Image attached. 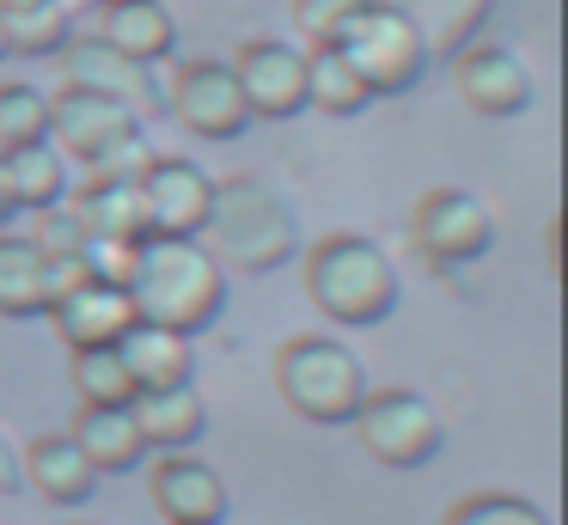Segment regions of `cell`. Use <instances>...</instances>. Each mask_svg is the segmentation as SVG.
I'll return each mask as SVG.
<instances>
[{"instance_id":"cell-1","label":"cell","mask_w":568,"mask_h":525,"mask_svg":"<svg viewBox=\"0 0 568 525\" xmlns=\"http://www.w3.org/2000/svg\"><path fill=\"white\" fill-rule=\"evenodd\" d=\"M129 305L141 324H165L178 336H202L226 305V269L202 239H141Z\"/></svg>"},{"instance_id":"cell-2","label":"cell","mask_w":568,"mask_h":525,"mask_svg":"<svg viewBox=\"0 0 568 525\" xmlns=\"http://www.w3.org/2000/svg\"><path fill=\"white\" fill-rule=\"evenodd\" d=\"M202 244H209V256L221 269L270 275V269L300 256V220L263 178H226V183H214V208H209V226H202Z\"/></svg>"},{"instance_id":"cell-3","label":"cell","mask_w":568,"mask_h":525,"mask_svg":"<svg viewBox=\"0 0 568 525\" xmlns=\"http://www.w3.org/2000/svg\"><path fill=\"white\" fill-rule=\"evenodd\" d=\"M300 281H306V300L318 305L331 324H348V330L385 324V317L397 312V293H404L392 256L373 239H361V232H331V239L306 244Z\"/></svg>"},{"instance_id":"cell-4","label":"cell","mask_w":568,"mask_h":525,"mask_svg":"<svg viewBox=\"0 0 568 525\" xmlns=\"http://www.w3.org/2000/svg\"><path fill=\"white\" fill-rule=\"evenodd\" d=\"M275 391L282 403L300 415V422H318V427H348L355 403L367 397V373H361L355 349L336 336H287L270 361Z\"/></svg>"},{"instance_id":"cell-5","label":"cell","mask_w":568,"mask_h":525,"mask_svg":"<svg viewBox=\"0 0 568 525\" xmlns=\"http://www.w3.org/2000/svg\"><path fill=\"white\" fill-rule=\"evenodd\" d=\"M336 49L348 55V68L361 73V85L373 98H404L428 73V31L397 0H361L355 19L336 37Z\"/></svg>"},{"instance_id":"cell-6","label":"cell","mask_w":568,"mask_h":525,"mask_svg":"<svg viewBox=\"0 0 568 525\" xmlns=\"http://www.w3.org/2000/svg\"><path fill=\"white\" fill-rule=\"evenodd\" d=\"M355 440L367 446V458H379L385 471H422V464L440 458V415L422 391H404V385H385V391H367L348 415Z\"/></svg>"},{"instance_id":"cell-7","label":"cell","mask_w":568,"mask_h":525,"mask_svg":"<svg viewBox=\"0 0 568 525\" xmlns=\"http://www.w3.org/2000/svg\"><path fill=\"white\" fill-rule=\"evenodd\" d=\"M409 244H416L434 269H465V263H477V256H489L495 214L470 190H428L409 208Z\"/></svg>"},{"instance_id":"cell-8","label":"cell","mask_w":568,"mask_h":525,"mask_svg":"<svg viewBox=\"0 0 568 525\" xmlns=\"http://www.w3.org/2000/svg\"><path fill=\"white\" fill-rule=\"evenodd\" d=\"M165 104H172V117L184 122L196 141H239V134L251 129L245 92H239L233 68H226L221 55L178 61L172 85H165Z\"/></svg>"},{"instance_id":"cell-9","label":"cell","mask_w":568,"mask_h":525,"mask_svg":"<svg viewBox=\"0 0 568 525\" xmlns=\"http://www.w3.org/2000/svg\"><path fill=\"white\" fill-rule=\"evenodd\" d=\"M233 80L245 92V110L251 122H287L306 110V49L282 43V37H251L233 61Z\"/></svg>"},{"instance_id":"cell-10","label":"cell","mask_w":568,"mask_h":525,"mask_svg":"<svg viewBox=\"0 0 568 525\" xmlns=\"http://www.w3.org/2000/svg\"><path fill=\"white\" fill-rule=\"evenodd\" d=\"M141 202H148L153 239H202L214 208V178L184 153H153V165L141 171Z\"/></svg>"},{"instance_id":"cell-11","label":"cell","mask_w":568,"mask_h":525,"mask_svg":"<svg viewBox=\"0 0 568 525\" xmlns=\"http://www.w3.org/2000/svg\"><path fill=\"white\" fill-rule=\"evenodd\" d=\"M62 61V85H80V92H99L111 104H123L129 117H153L160 110V85H153V68L129 61L123 49H111L104 37H68L55 49Z\"/></svg>"},{"instance_id":"cell-12","label":"cell","mask_w":568,"mask_h":525,"mask_svg":"<svg viewBox=\"0 0 568 525\" xmlns=\"http://www.w3.org/2000/svg\"><path fill=\"white\" fill-rule=\"evenodd\" d=\"M453 92L465 110L507 122L531 104V68L519 61V49H507V43H470L453 55Z\"/></svg>"},{"instance_id":"cell-13","label":"cell","mask_w":568,"mask_h":525,"mask_svg":"<svg viewBox=\"0 0 568 525\" xmlns=\"http://www.w3.org/2000/svg\"><path fill=\"white\" fill-rule=\"evenodd\" d=\"M129 129H141V117H129L123 104H111V98H99V92L62 85V92L50 98V147L62 159L92 165V159H99L104 147H116Z\"/></svg>"},{"instance_id":"cell-14","label":"cell","mask_w":568,"mask_h":525,"mask_svg":"<svg viewBox=\"0 0 568 525\" xmlns=\"http://www.w3.org/2000/svg\"><path fill=\"white\" fill-rule=\"evenodd\" d=\"M148 495L160 507L165 525H226V483L214 464L202 458H184V452H165L148 476Z\"/></svg>"},{"instance_id":"cell-15","label":"cell","mask_w":568,"mask_h":525,"mask_svg":"<svg viewBox=\"0 0 568 525\" xmlns=\"http://www.w3.org/2000/svg\"><path fill=\"white\" fill-rule=\"evenodd\" d=\"M55 324V336L68 349H116L129 324H135V305H129V287H111V281H80L74 293L43 312Z\"/></svg>"},{"instance_id":"cell-16","label":"cell","mask_w":568,"mask_h":525,"mask_svg":"<svg viewBox=\"0 0 568 525\" xmlns=\"http://www.w3.org/2000/svg\"><path fill=\"white\" fill-rule=\"evenodd\" d=\"M92 19H99L92 37H104L141 68H160L178 49V24L165 12V0H92Z\"/></svg>"},{"instance_id":"cell-17","label":"cell","mask_w":568,"mask_h":525,"mask_svg":"<svg viewBox=\"0 0 568 525\" xmlns=\"http://www.w3.org/2000/svg\"><path fill=\"white\" fill-rule=\"evenodd\" d=\"M129 415H135L141 440H148V452H184V446H196L202 427H209V403L196 397V385L135 391Z\"/></svg>"},{"instance_id":"cell-18","label":"cell","mask_w":568,"mask_h":525,"mask_svg":"<svg viewBox=\"0 0 568 525\" xmlns=\"http://www.w3.org/2000/svg\"><path fill=\"white\" fill-rule=\"evenodd\" d=\"M116 361L129 366V385L135 391H165V385H190V336L165 324H129L116 336Z\"/></svg>"},{"instance_id":"cell-19","label":"cell","mask_w":568,"mask_h":525,"mask_svg":"<svg viewBox=\"0 0 568 525\" xmlns=\"http://www.w3.org/2000/svg\"><path fill=\"white\" fill-rule=\"evenodd\" d=\"M19 464H26V483L38 488L43 501H55V507H87L92 488H99V471L80 458V446L68 434L31 440V446L19 452Z\"/></svg>"},{"instance_id":"cell-20","label":"cell","mask_w":568,"mask_h":525,"mask_svg":"<svg viewBox=\"0 0 568 525\" xmlns=\"http://www.w3.org/2000/svg\"><path fill=\"white\" fill-rule=\"evenodd\" d=\"M68 440H74L80 458H87L99 476H123V471H135V464L148 458V440H141V427H135L129 410H80Z\"/></svg>"},{"instance_id":"cell-21","label":"cell","mask_w":568,"mask_h":525,"mask_svg":"<svg viewBox=\"0 0 568 525\" xmlns=\"http://www.w3.org/2000/svg\"><path fill=\"white\" fill-rule=\"evenodd\" d=\"M68 208L87 220V239H129V244L153 239L148 202H141V183H104V178H92Z\"/></svg>"},{"instance_id":"cell-22","label":"cell","mask_w":568,"mask_h":525,"mask_svg":"<svg viewBox=\"0 0 568 525\" xmlns=\"http://www.w3.org/2000/svg\"><path fill=\"white\" fill-rule=\"evenodd\" d=\"M43 251L26 232H0V317H43Z\"/></svg>"},{"instance_id":"cell-23","label":"cell","mask_w":568,"mask_h":525,"mask_svg":"<svg viewBox=\"0 0 568 525\" xmlns=\"http://www.w3.org/2000/svg\"><path fill=\"white\" fill-rule=\"evenodd\" d=\"M373 104V92L361 85V73L348 68V55L336 43L306 49V110H324V117H361Z\"/></svg>"},{"instance_id":"cell-24","label":"cell","mask_w":568,"mask_h":525,"mask_svg":"<svg viewBox=\"0 0 568 525\" xmlns=\"http://www.w3.org/2000/svg\"><path fill=\"white\" fill-rule=\"evenodd\" d=\"M7 159V183H13V202L19 214H43V208L68 202V159L55 153L50 141H31V147H13V153H0Z\"/></svg>"},{"instance_id":"cell-25","label":"cell","mask_w":568,"mask_h":525,"mask_svg":"<svg viewBox=\"0 0 568 525\" xmlns=\"http://www.w3.org/2000/svg\"><path fill=\"white\" fill-rule=\"evenodd\" d=\"M7 55H55L74 37V12L62 0H31V7H0Z\"/></svg>"},{"instance_id":"cell-26","label":"cell","mask_w":568,"mask_h":525,"mask_svg":"<svg viewBox=\"0 0 568 525\" xmlns=\"http://www.w3.org/2000/svg\"><path fill=\"white\" fill-rule=\"evenodd\" d=\"M74 397L80 410H129L135 403V385H129V366L116 361V349H74Z\"/></svg>"},{"instance_id":"cell-27","label":"cell","mask_w":568,"mask_h":525,"mask_svg":"<svg viewBox=\"0 0 568 525\" xmlns=\"http://www.w3.org/2000/svg\"><path fill=\"white\" fill-rule=\"evenodd\" d=\"M50 141V92L31 80H0V153Z\"/></svg>"},{"instance_id":"cell-28","label":"cell","mask_w":568,"mask_h":525,"mask_svg":"<svg viewBox=\"0 0 568 525\" xmlns=\"http://www.w3.org/2000/svg\"><path fill=\"white\" fill-rule=\"evenodd\" d=\"M440 525H550V513H544L538 501H526V495H495L489 488V495L453 501Z\"/></svg>"},{"instance_id":"cell-29","label":"cell","mask_w":568,"mask_h":525,"mask_svg":"<svg viewBox=\"0 0 568 525\" xmlns=\"http://www.w3.org/2000/svg\"><path fill=\"white\" fill-rule=\"evenodd\" d=\"M153 165V141H148V129H129L116 147H104L99 159H92V178H104V183H141V171Z\"/></svg>"},{"instance_id":"cell-30","label":"cell","mask_w":568,"mask_h":525,"mask_svg":"<svg viewBox=\"0 0 568 525\" xmlns=\"http://www.w3.org/2000/svg\"><path fill=\"white\" fill-rule=\"evenodd\" d=\"M355 7H361V0H294V31L306 37V49L336 43L343 24L355 19Z\"/></svg>"},{"instance_id":"cell-31","label":"cell","mask_w":568,"mask_h":525,"mask_svg":"<svg viewBox=\"0 0 568 525\" xmlns=\"http://www.w3.org/2000/svg\"><path fill=\"white\" fill-rule=\"evenodd\" d=\"M80 256H87L92 281H111V287H129L141 244H129V239H87V251H80Z\"/></svg>"},{"instance_id":"cell-32","label":"cell","mask_w":568,"mask_h":525,"mask_svg":"<svg viewBox=\"0 0 568 525\" xmlns=\"http://www.w3.org/2000/svg\"><path fill=\"white\" fill-rule=\"evenodd\" d=\"M31 244H38V251H80V244H87V220H80L68 202H55V208H43V214H38Z\"/></svg>"},{"instance_id":"cell-33","label":"cell","mask_w":568,"mask_h":525,"mask_svg":"<svg viewBox=\"0 0 568 525\" xmlns=\"http://www.w3.org/2000/svg\"><path fill=\"white\" fill-rule=\"evenodd\" d=\"M26 488V464H19V446L0 434V495H19Z\"/></svg>"},{"instance_id":"cell-34","label":"cell","mask_w":568,"mask_h":525,"mask_svg":"<svg viewBox=\"0 0 568 525\" xmlns=\"http://www.w3.org/2000/svg\"><path fill=\"white\" fill-rule=\"evenodd\" d=\"M19 220V202H13V183H7V159H0V232Z\"/></svg>"},{"instance_id":"cell-35","label":"cell","mask_w":568,"mask_h":525,"mask_svg":"<svg viewBox=\"0 0 568 525\" xmlns=\"http://www.w3.org/2000/svg\"><path fill=\"white\" fill-rule=\"evenodd\" d=\"M0 7H31V0H0Z\"/></svg>"},{"instance_id":"cell-36","label":"cell","mask_w":568,"mask_h":525,"mask_svg":"<svg viewBox=\"0 0 568 525\" xmlns=\"http://www.w3.org/2000/svg\"><path fill=\"white\" fill-rule=\"evenodd\" d=\"M0 55H7V31H0Z\"/></svg>"},{"instance_id":"cell-37","label":"cell","mask_w":568,"mask_h":525,"mask_svg":"<svg viewBox=\"0 0 568 525\" xmlns=\"http://www.w3.org/2000/svg\"><path fill=\"white\" fill-rule=\"evenodd\" d=\"M68 525H92V519H68Z\"/></svg>"}]
</instances>
